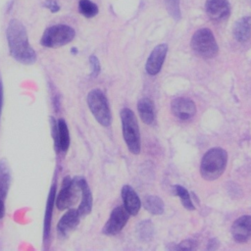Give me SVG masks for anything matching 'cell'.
<instances>
[{"label": "cell", "mask_w": 251, "mask_h": 251, "mask_svg": "<svg viewBox=\"0 0 251 251\" xmlns=\"http://www.w3.org/2000/svg\"><path fill=\"white\" fill-rule=\"evenodd\" d=\"M166 9L168 13L171 15L172 18L175 20H179L180 19V8H179V0H164Z\"/></svg>", "instance_id": "cell-25"}, {"label": "cell", "mask_w": 251, "mask_h": 251, "mask_svg": "<svg viewBox=\"0 0 251 251\" xmlns=\"http://www.w3.org/2000/svg\"><path fill=\"white\" fill-rule=\"evenodd\" d=\"M76 179L80 186V194H81V200H80V204H79L77 210H78L80 216H86L92 210L91 190H90L89 185L84 177L76 176Z\"/></svg>", "instance_id": "cell-17"}, {"label": "cell", "mask_w": 251, "mask_h": 251, "mask_svg": "<svg viewBox=\"0 0 251 251\" xmlns=\"http://www.w3.org/2000/svg\"><path fill=\"white\" fill-rule=\"evenodd\" d=\"M87 105L95 120L103 126H109L112 123V114L108 99L102 90L95 88L87 94Z\"/></svg>", "instance_id": "cell-4"}, {"label": "cell", "mask_w": 251, "mask_h": 251, "mask_svg": "<svg viewBox=\"0 0 251 251\" xmlns=\"http://www.w3.org/2000/svg\"><path fill=\"white\" fill-rule=\"evenodd\" d=\"M80 193V186L77 182L76 176L71 178L65 176L62 181V185L59 193L56 195L55 205L60 211H64L72 207L78 199Z\"/></svg>", "instance_id": "cell-7"}, {"label": "cell", "mask_w": 251, "mask_h": 251, "mask_svg": "<svg viewBox=\"0 0 251 251\" xmlns=\"http://www.w3.org/2000/svg\"><path fill=\"white\" fill-rule=\"evenodd\" d=\"M50 126L55 149L58 152H67L70 146V132L67 123L64 119L56 121L54 117H50Z\"/></svg>", "instance_id": "cell-8"}, {"label": "cell", "mask_w": 251, "mask_h": 251, "mask_svg": "<svg viewBox=\"0 0 251 251\" xmlns=\"http://www.w3.org/2000/svg\"><path fill=\"white\" fill-rule=\"evenodd\" d=\"M153 224L149 220H144L138 223L136 226V233L140 240L142 241H149L153 236Z\"/></svg>", "instance_id": "cell-22"}, {"label": "cell", "mask_w": 251, "mask_h": 251, "mask_svg": "<svg viewBox=\"0 0 251 251\" xmlns=\"http://www.w3.org/2000/svg\"><path fill=\"white\" fill-rule=\"evenodd\" d=\"M89 63L91 66V73H90V77H96L100 74V62L99 59L95 55H90L89 57Z\"/></svg>", "instance_id": "cell-26"}, {"label": "cell", "mask_w": 251, "mask_h": 251, "mask_svg": "<svg viewBox=\"0 0 251 251\" xmlns=\"http://www.w3.org/2000/svg\"><path fill=\"white\" fill-rule=\"evenodd\" d=\"M121 195L124 202V207L128 214L132 216L137 215L141 206V201L134 189L130 185L126 184L122 187Z\"/></svg>", "instance_id": "cell-15"}, {"label": "cell", "mask_w": 251, "mask_h": 251, "mask_svg": "<svg viewBox=\"0 0 251 251\" xmlns=\"http://www.w3.org/2000/svg\"><path fill=\"white\" fill-rule=\"evenodd\" d=\"M78 11L85 18H93L98 14L99 9L98 6L90 0H79Z\"/></svg>", "instance_id": "cell-23"}, {"label": "cell", "mask_w": 251, "mask_h": 251, "mask_svg": "<svg viewBox=\"0 0 251 251\" xmlns=\"http://www.w3.org/2000/svg\"><path fill=\"white\" fill-rule=\"evenodd\" d=\"M56 199V183L54 182L49 190L47 202H46V208H45V214H44V221H43V241L45 244H48L50 233H51V219H52V212H53V206L55 204Z\"/></svg>", "instance_id": "cell-16"}, {"label": "cell", "mask_w": 251, "mask_h": 251, "mask_svg": "<svg viewBox=\"0 0 251 251\" xmlns=\"http://www.w3.org/2000/svg\"><path fill=\"white\" fill-rule=\"evenodd\" d=\"M167 51H168V45L164 43L157 45L152 50L145 64V70L147 74L151 75H155L161 71L167 55Z\"/></svg>", "instance_id": "cell-10"}, {"label": "cell", "mask_w": 251, "mask_h": 251, "mask_svg": "<svg viewBox=\"0 0 251 251\" xmlns=\"http://www.w3.org/2000/svg\"><path fill=\"white\" fill-rule=\"evenodd\" d=\"M191 48L202 58H213L219 50L215 36L209 28H200L193 34Z\"/></svg>", "instance_id": "cell-6"}, {"label": "cell", "mask_w": 251, "mask_h": 251, "mask_svg": "<svg viewBox=\"0 0 251 251\" xmlns=\"http://www.w3.org/2000/svg\"><path fill=\"white\" fill-rule=\"evenodd\" d=\"M75 35V29L67 25H55L45 29L40 44L47 48H57L70 43Z\"/></svg>", "instance_id": "cell-5"}, {"label": "cell", "mask_w": 251, "mask_h": 251, "mask_svg": "<svg viewBox=\"0 0 251 251\" xmlns=\"http://www.w3.org/2000/svg\"><path fill=\"white\" fill-rule=\"evenodd\" d=\"M145 210L153 215H161L164 212V203L162 199L155 195H147L143 199Z\"/></svg>", "instance_id": "cell-21"}, {"label": "cell", "mask_w": 251, "mask_h": 251, "mask_svg": "<svg viewBox=\"0 0 251 251\" xmlns=\"http://www.w3.org/2000/svg\"><path fill=\"white\" fill-rule=\"evenodd\" d=\"M205 10L211 20L220 22L228 17L229 3L227 0H207Z\"/></svg>", "instance_id": "cell-12"}, {"label": "cell", "mask_w": 251, "mask_h": 251, "mask_svg": "<svg viewBox=\"0 0 251 251\" xmlns=\"http://www.w3.org/2000/svg\"><path fill=\"white\" fill-rule=\"evenodd\" d=\"M11 184V171L6 159H0V197L5 199Z\"/></svg>", "instance_id": "cell-20"}, {"label": "cell", "mask_w": 251, "mask_h": 251, "mask_svg": "<svg viewBox=\"0 0 251 251\" xmlns=\"http://www.w3.org/2000/svg\"><path fill=\"white\" fill-rule=\"evenodd\" d=\"M176 248L180 249V250H192L194 248V242L192 240H188V239L183 240Z\"/></svg>", "instance_id": "cell-28"}, {"label": "cell", "mask_w": 251, "mask_h": 251, "mask_svg": "<svg viewBox=\"0 0 251 251\" xmlns=\"http://www.w3.org/2000/svg\"><path fill=\"white\" fill-rule=\"evenodd\" d=\"M121 122L123 128V136L127 149L134 155L140 152V133L136 117L132 110L123 108L121 110Z\"/></svg>", "instance_id": "cell-3"}, {"label": "cell", "mask_w": 251, "mask_h": 251, "mask_svg": "<svg viewBox=\"0 0 251 251\" xmlns=\"http://www.w3.org/2000/svg\"><path fill=\"white\" fill-rule=\"evenodd\" d=\"M137 111L142 120L146 125H151L154 121V104L151 99L144 97L137 102Z\"/></svg>", "instance_id": "cell-19"}, {"label": "cell", "mask_w": 251, "mask_h": 251, "mask_svg": "<svg viewBox=\"0 0 251 251\" xmlns=\"http://www.w3.org/2000/svg\"><path fill=\"white\" fill-rule=\"evenodd\" d=\"M128 212L125 207L118 206L113 209L110 217L102 228V232L106 235L118 234L126 225L128 220Z\"/></svg>", "instance_id": "cell-9"}, {"label": "cell", "mask_w": 251, "mask_h": 251, "mask_svg": "<svg viewBox=\"0 0 251 251\" xmlns=\"http://www.w3.org/2000/svg\"><path fill=\"white\" fill-rule=\"evenodd\" d=\"M4 199H2L0 197V220L4 217L5 215V206H4V202H3Z\"/></svg>", "instance_id": "cell-30"}, {"label": "cell", "mask_w": 251, "mask_h": 251, "mask_svg": "<svg viewBox=\"0 0 251 251\" xmlns=\"http://www.w3.org/2000/svg\"><path fill=\"white\" fill-rule=\"evenodd\" d=\"M233 35L239 42H246L251 38V17H243L235 23Z\"/></svg>", "instance_id": "cell-18"}, {"label": "cell", "mask_w": 251, "mask_h": 251, "mask_svg": "<svg viewBox=\"0 0 251 251\" xmlns=\"http://www.w3.org/2000/svg\"><path fill=\"white\" fill-rule=\"evenodd\" d=\"M174 188L176 190V193L180 198L182 205L188 210H194L195 208H194V205H193V203L190 199L188 191L183 186H180V185H175Z\"/></svg>", "instance_id": "cell-24"}, {"label": "cell", "mask_w": 251, "mask_h": 251, "mask_svg": "<svg viewBox=\"0 0 251 251\" xmlns=\"http://www.w3.org/2000/svg\"><path fill=\"white\" fill-rule=\"evenodd\" d=\"M2 107H3V83L0 79V117L2 113Z\"/></svg>", "instance_id": "cell-29"}, {"label": "cell", "mask_w": 251, "mask_h": 251, "mask_svg": "<svg viewBox=\"0 0 251 251\" xmlns=\"http://www.w3.org/2000/svg\"><path fill=\"white\" fill-rule=\"evenodd\" d=\"M231 234L238 242L248 241L251 238V216H242L235 220L231 226Z\"/></svg>", "instance_id": "cell-14"}, {"label": "cell", "mask_w": 251, "mask_h": 251, "mask_svg": "<svg viewBox=\"0 0 251 251\" xmlns=\"http://www.w3.org/2000/svg\"><path fill=\"white\" fill-rule=\"evenodd\" d=\"M227 161V154L223 148H212L202 158L200 173L203 178L214 180L224 173Z\"/></svg>", "instance_id": "cell-2"}, {"label": "cell", "mask_w": 251, "mask_h": 251, "mask_svg": "<svg viewBox=\"0 0 251 251\" xmlns=\"http://www.w3.org/2000/svg\"><path fill=\"white\" fill-rule=\"evenodd\" d=\"M80 214L78 210L70 209L67 211L57 224V231L61 236H67L73 231L79 223Z\"/></svg>", "instance_id": "cell-13"}, {"label": "cell", "mask_w": 251, "mask_h": 251, "mask_svg": "<svg viewBox=\"0 0 251 251\" xmlns=\"http://www.w3.org/2000/svg\"><path fill=\"white\" fill-rule=\"evenodd\" d=\"M43 6L50 10L52 13H56L60 10V6L57 4L55 0H45L43 3Z\"/></svg>", "instance_id": "cell-27"}, {"label": "cell", "mask_w": 251, "mask_h": 251, "mask_svg": "<svg viewBox=\"0 0 251 251\" xmlns=\"http://www.w3.org/2000/svg\"><path fill=\"white\" fill-rule=\"evenodd\" d=\"M171 109L173 114L180 120H188L193 117L196 112L194 102L183 97H177L174 99L171 103Z\"/></svg>", "instance_id": "cell-11"}, {"label": "cell", "mask_w": 251, "mask_h": 251, "mask_svg": "<svg viewBox=\"0 0 251 251\" xmlns=\"http://www.w3.org/2000/svg\"><path fill=\"white\" fill-rule=\"evenodd\" d=\"M71 52H72V53L76 54V53H77V49H76L75 47H73V48H72V50H71Z\"/></svg>", "instance_id": "cell-31"}, {"label": "cell", "mask_w": 251, "mask_h": 251, "mask_svg": "<svg viewBox=\"0 0 251 251\" xmlns=\"http://www.w3.org/2000/svg\"><path fill=\"white\" fill-rule=\"evenodd\" d=\"M10 55L19 63L31 65L36 61V53L28 42V36L25 25L18 20L9 22L6 29Z\"/></svg>", "instance_id": "cell-1"}]
</instances>
